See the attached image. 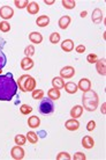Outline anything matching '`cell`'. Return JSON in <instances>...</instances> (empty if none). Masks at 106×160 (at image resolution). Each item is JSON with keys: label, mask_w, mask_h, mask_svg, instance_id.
<instances>
[{"label": "cell", "mask_w": 106, "mask_h": 160, "mask_svg": "<svg viewBox=\"0 0 106 160\" xmlns=\"http://www.w3.org/2000/svg\"><path fill=\"white\" fill-rule=\"evenodd\" d=\"M44 2H45L46 5H48V6H51V5L54 4V0H45Z\"/></svg>", "instance_id": "60d3db41"}, {"label": "cell", "mask_w": 106, "mask_h": 160, "mask_svg": "<svg viewBox=\"0 0 106 160\" xmlns=\"http://www.w3.org/2000/svg\"><path fill=\"white\" fill-rule=\"evenodd\" d=\"M75 51L77 52V53H83V52H85V47L83 44H80V45H77L75 48Z\"/></svg>", "instance_id": "74e56055"}, {"label": "cell", "mask_w": 106, "mask_h": 160, "mask_svg": "<svg viewBox=\"0 0 106 160\" xmlns=\"http://www.w3.org/2000/svg\"><path fill=\"white\" fill-rule=\"evenodd\" d=\"M28 0H15L14 1V5H15L17 8H20V9H22V8H27L28 6Z\"/></svg>", "instance_id": "1f68e13d"}, {"label": "cell", "mask_w": 106, "mask_h": 160, "mask_svg": "<svg viewBox=\"0 0 106 160\" xmlns=\"http://www.w3.org/2000/svg\"><path fill=\"white\" fill-rule=\"evenodd\" d=\"M86 14H88V12H86V11H82V12H81V14H80V15H81V18H85Z\"/></svg>", "instance_id": "b9f144b4"}, {"label": "cell", "mask_w": 106, "mask_h": 160, "mask_svg": "<svg viewBox=\"0 0 106 160\" xmlns=\"http://www.w3.org/2000/svg\"><path fill=\"white\" fill-rule=\"evenodd\" d=\"M5 44H6V41H5L2 37L0 36V51H2V49H4Z\"/></svg>", "instance_id": "f35d334b"}, {"label": "cell", "mask_w": 106, "mask_h": 160, "mask_svg": "<svg viewBox=\"0 0 106 160\" xmlns=\"http://www.w3.org/2000/svg\"><path fill=\"white\" fill-rule=\"evenodd\" d=\"M1 72H2V71H1V70H0V74H1Z\"/></svg>", "instance_id": "7bdbcfd3"}, {"label": "cell", "mask_w": 106, "mask_h": 160, "mask_svg": "<svg viewBox=\"0 0 106 160\" xmlns=\"http://www.w3.org/2000/svg\"><path fill=\"white\" fill-rule=\"evenodd\" d=\"M25 137H27L28 142H29V143H31V144H36V143L38 142V139H39L38 135L34 131H29L27 135H25Z\"/></svg>", "instance_id": "cb8c5ba5"}, {"label": "cell", "mask_w": 106, "mask_h": 160, "mask_svg": "<svg viewBox=\"0 0 106 160\" xmlns=\"http://www.w3.org/2000/svg\"><path fill=\"white\" fill-rule=\"evenodd\" d=\"M32 112V108L29 106V104H21L20 107V112L22 114V115H29L30 112Z\"/></svg>", "instance_id": "f546056e"}, {"label": "cell", "mask_w": 106, "mask_h": 160, "mask_svg": "<svg viewBox=\"0 0 106 160\" xmlns=\"http://www.w3.org/2000/svg\"><path fill=\"white\" fill-rule=\"evenodd\" d=\"M28 125L31 129H37L40 125V118L37 117L36 115H32L28 118Z\"/></svg>", "instance_id": "7402d4cb"}, {"label": "cell", "mask_w": 106, "mask_h": 160, "mask_svg": "<svg viewBox=\"0 0 106 160\" xmlns=\"http://www.w3.org/2000/svg\"><path fill=\"white\" fill-rule=\"evenodd\" d=\"M96 70L100 76H106V60L105 58L98 59L96 62Z\"/></svg>", "instance_id": "8fae6325"}, {"label": "cell", "mask_w": 106, "mask_h": 160, "mask_svg": "<svg viewBox=\"0 0 106 160\" xmlns=\"http://www.w3.org/2000/svg\"><path fill=\"white\" fill-rule=\"evenodd\" d=\"M60 34L59 32H52L51 35H50V37H48V40H50V42H51L52 44H57V43H59L60 42Z\"/></svg>", "instance_id": "f1b7e54d"}, {"label": "cell", "mask_w": 106, "mask_h": 160, "mask_svg": "<svg viewBox=\"0 0 106 160\" xmlns=\"http://www.w3.org/2000/svg\"><path fill=\"white\" fill-rule=\"evenodd\" d=\"M71 157L68 152H59L57 156V160H71Z\"/></svg>", "instance_id": "d6a6232c"}, {"label": "cell", "mask_w": 106, "mask_h": 160, "mask_svg": "<svg viewBox=\"0 0 106 160\" xmlns=\"http://www.w3.org/2000/svg\"><path fill=\"white\" fill-rule=\"evenodd\" d=\"M75 68L71 65H67L65 68H62L60 70V77L62 79H71L75 76Z\"/></svg>", "instance_id": "8992f818"}, {"label": "cell", "mask_w": 106, "mask_h": 160, "mask_svg": "<svg viewBox=\"0 0 106 160\" xmlns=\"http://www.w3.org/2000/svg\"><path fill=\"white\" fill-rule=\"evenodd\" d=\"M39 112L44 115H47V114H51V112H54V103H53V100L51 99H42L39 103Z\"/></svg>", "instance_id": "277c9868"}, {"label": "cell", "mask_w": 106, "mask_h": 160, "mask_svg": "<svg viewBox=\"0 0 106 160\" xmlns=\"http://www.w3.org/2000/svg\"><path fill=\"white\" fill-rule=\"evenodd\" d=\"M91 86H92V84H91L90 79H88V78H82V79H80L79 84H77V87H79V89H80V91H82L83 93L90 91Z\"/></svg>", "instance_id": "ba28073f"}, {"label": "cell", "mask_w": 106, "mask_h": 160, "mask_svg": "<svg viewBox=\"0 0 106 160\" xmlns=\"http://www.w3.org/2000/svg\"><path fill=\"white\" fill-rule=\"evenodd\" d=\"M63 88H65V91H66L68 94H75V93H77V91H79L77 84H75V82H73V81L66 82L65 86H63Z\"/></svg>", "instance_id": "d6986e66"}, {"label": "cell", "mask_w": 106, "mask_h": 160, "mask_svg": "<svg viewBox=\"0 0 106 160\" xmlns=\"http://www.w3.org/2000/svg\"><path fill=\"white\" fill-rule=\"evenodd\" d=\"M14 142H15L16 145L22 146V145H24L27 143V137L24 136V135H16L15 138H14Z\"/></svg>", "instance_id": "484cf974"}, {"label": "cell", "mask_w": 106, "mask_h": 160, "mask_svg": "<svg viewBox=\"0 0 106 160\" xmlns=\"http://www.w3.org/2000/svg\"><path fill=\"white\" fill-rule=\"evenodd\" d=\"M65 80L61 78V77H54L53 79H52V86L53 88L55 89H62L63 86H65Z\"/></svg>", "instance_id": "603a6c76"}, {"label": "cell", "mask_w": 106, "mask_h": 160, "mask_svg": "<svg viewBox=\"0 0 106 160\" xmlns=\"http://www.w3.org/2000/svg\"><path fill=\"white\" fill-rule=\"evenodd\" d=\"M105 107H106V103H103V104H102V108H100V110H102V114H103V115H105V114H106Z\"/></svg>", "instance_id": "ab89813d"}, {"label": "cell", "mask_w": 106, "mask_h": 160, "mask_svg": "<svg viewBox=\"0 0 106 160\" xmlns=\"http://www.w3.org/2000/svg\"><path fill=\"white\" fill-rule=\"evenodd\" d=\"M29 41L34 44H40L43 42V35L38 32H31L29 34Z\"/></svg>", "instance_id": "5bb4252c"}, {"label": "cell", "mask_w": 106, "mask_h": 160, "mask_svg": "<svg viewBox=\"0 0 106 160\" xmlns=\"http://www.w3.org/2000/svg\"><path fill=\"white\" fill-rule=\"evenodd\" d=\"M36 24L40 27V28H45L50 24V16L48 15H40L37 18L36 20Z\"/></svg>", "instance_id": "9a60e30c"}, {"label": "cell", "mask_w": 106, "mask_h": 160, "mask_svg": "<svg viewBox=\"0 0 106 160\" xmlns=\"http://www.w3.org/2000/svg\"><path fill=\"white\" fill-rule=\"evenodd\" d=\"M83 110H84L83 106H79V104H77V106H74V107L71 109V118H79V117L82 116Z\"/></svg>", "instance_id": "2e32d148"}, {"label": "cell", "mask_w": 106, "mask_h": 160, "mask_svg": "<svg viewBox=\"0 0 106 160\" xmlns=\"http://www.w3.org/2000/svg\"><path fill=\"white\" fill-rule=\"evenodd\" d=\"M27 12L30 15H36L37 13L39 12V5H38V2H36V1L29 2L27 6Z\"/></svg>", "instance_id": "e0dca14e"}, {"label": "cell", "mask_w": 106, "mask_h": 160, "mask_svg": "<svg viewBox=\"0 0 106 160\" xmlns=\"http://www.w3.org/2000/svg\"><path fill=\"white\" fill-rule=\"evenodd\" d=\"M6 56H5V53L2 51H0V70H2L5 68V65H6Z\"/></svg>", "instance_id": "e575fe53"}, {"label": "cell", "mask_w": 106, "mask_h": 160, "mask_svg": "<svg viewBox=\"0 0 106 160\" xmlns=\"http://www.w3.org/2000/svg\"><path fill=\"white\" fill-rule=\"evenodd\" d=\"M62 6L66 9H74L76 7V2H75V0H62Z\"/></svg>", "instance_id": "4316f807"}, {"label": "cell", "mask_w": 106, "mask_h": 160, "mask_svg": "<svg viewBox=\"0 0 106 160\" xmlns=\"http://www.w3.org/2000/svg\"><path fill=\"white\" fill-rule=\"evenodd\" d=\"M17 87L21 92L27 93V92H32L34 89H36V80L34 77L29 76V74H23L17 80Z\"/></svg>", "instance_id": "3957f363"}, {"label": "cell", "mask_w": 106, "mask_h": 160, "mask_svg": "<svg viewBox=\"0 0 106 160\" xmlns=\"http://www.w3.org/2000/svg\"><path fill=\"white\" fill-rule=\"evenodd\" d=\"M65 128L68 131H76L80 128V122L77 121V118H71V120L66 121L65 123Z\"/></svg>", "instance_id": "9c48e42d"}, {"label": "cell", "mask_w": 106, "mask_h": 160, "mask_svg": "<svg viewBox=\"0 0 106 160\" xmlns=\"http://www.w3.org/2000/svg\"><path fill=\"white\" fill-rule=\"evenodd\" d=\"M24 55H25V57H29V58H31L34 55H35V47L34 45H28V47H25V49H24Z\"/></svg>", "instance_id": "83f0119b"}, {"label": "cell", "mask_w": 106, "mask_h": 160, "mask_svg": "<svg viewBox=\"0 0 106 160\" xmlns=\"http://www.w3.org/2000/svg\"><path fill=\"white\" fill-rule=\"evenodd\" d=\"M61 49H62L65 52H71L74 50V41L68 38V40H65L61 43Z\"/></svg>", "instance_id": "ffe728a7"}, {"label": "cell", "mask_w": 106, "mask_h": 160, "mask_svg": "<svg viewBox=\"0 0 106 160\" xmlns=\"http://www.w3.org/2000/svg\"><path fill=\"white\" fill-rule=\"evenodd\" d=\"M82 103H83V108L88 110V112H94L96 109L98 108L99 104V98L98 94L90 89L88 92L83 93L82 96Z\"/></svg>", "instance_id": "7a4b0ae2"}, {"label": "cell", "mask_w": 106, "mask_h": 160, "mask_svg": "<svg viewBox=\"0 0 106 160\" xmlns=\"http://www.w3.org/2000/svg\"><path fill=\"white\" fill-rule=\"evenodd\" d=\"M17 82L12 73L0 74V101H11L17 93Z\"/></svg>", "instance_id": "6da1fadb"}, {"label": "cell", "mask_w": 106, "mask_h": 160, "mask_svg": "<svg viewBox=\"0 0 106 160\" xmlns=\"http://www.w3.org/2000/svg\"><path fill=\"white\" fill-rule=\"evenodd\" d=\"M13 15H14V9L12 7L6 6V5L2 6V7H0V18H2L5 21L12 19Z\"/></svg>", "instance_id": "52a82bcc"}, {"label": "cell", "mask_w": 106, "mask_h": 160, "mask_svg": "<svg viewBox=\"0 0 106 160\" xmlns=\"http://www.w3.org/2000/svg\"><path fill=\"white\" fill-rule=\"evenodd\" d=\"M11 30V24L7 21H0V32H8Z\"/></svg>", "instance_id": "4dcf8cb0"}, {"label": "cell", "mask_w": 106, "mask_h": 160, "mask_svg": "<svg viewBox=\"0 0 106 160\" xmlns=\"http://www.w3.org/2000/svg\"><path fill=\"white\" fill-rule=\"evenodd\" d=\"M44 91L43 89H34L31 92V96L34 100H42L44 98Z\"/></svg>", "instance_id": "d4e9b609"}, {"label": "cell", "mask_w": 106, "mask_h": 160, "mask_svg": "<svg viewBox=\"0 0 106 160\" xmlns=\"http://www.w3.org/2000/svg\"><path fill=\"white\" fill-rule=\"evenodd\" d=\"M60 96H61L60 89H55V88L52 87L47 91V98H48V99H51V100H53V101L59 100Z\"/></svg>", "instance_id": "44dd1931"}, {"label": "cell", "mask_w": 106, "mask_h": 160, "mask_svg": "<svg viewBox=\"0 0 106 160\" xmlns=\"http://www.w3.org/2000/svg\"><path fill=\"white\" fill-rule=\"evenodd\" d=\"M82 146L86 150H91L94 146V140L91 136H84L82 138Z\"/></svg>", "instance_id": "ac0fdd59"}, {"label": "cell", "mask_w": 106, "mask_h": 160, "mask_svg": "<svg viewBox=\"0 0 106 160\" xmlns=\"http://www.w3.org/2000/svg\"><path fill=\"white\" fill-rule=\"evenodd\" d=\"M98 60V56L96 53H89L86 56V62L90 63V64H96V62Z\"/></svg>", "instance_id": "836d02e7"}, {"label": "cell", "mask_w": 106, "mask_h": 160, "mask_svg": "<svg viewBox=\"0 0 106 160\" xmlns=\"http://www.w3.org/2000/svg\"><path fill=\"white\" fill-rule=\"evenodd\" d=\"M103 20H104V15H103L102 9L94 8V12H92V15H91V21L96 24H99V23H102Z\"/></svg>", "instance_id": "30bf717a"}, {"label": "cell", "mask_w": 106, "mask_h": 160, "mask_svg": "<svg viewBox=\"0 0 106 160\" xmlns=\"http://www.w3.org/2000/svg\"><path fill=\"white\" fill-rule=\"evenodd\" d=\"M34 60L31 58H29V57H24L23 59L21 60V68L23 70V71H29V70H31L34 68Z\"/></svg>", "instance_id": "4fadbf2b"}, {"label": "cell", "mask_w": 106, "mask_h": 160, "mask_svg": "<svg viewBox=\"0 0 106 160\" xmlns=\"http://www.w3.org/2000/svg\"><path fill=\"white\" fill-rule=\"evenodd\" d=\"M94 128H96V122L94 121H89L88 124H86V130L88 131H92V130H94Z\"/></svg>", "instance_id": "8d00e7d4"}, {"label": "cell", "mask_w": 106, "mask_h": 160, "mask_svg": "<svg viewBox=\"0 0 106 160\" xmlns=\"http://www.w3.org/2000/svg\"><path fill=\"white\" fill-rule=\"evenodd\" d=\"M24 154H25V152H24L23 148L20 145H16L11 150V156L14 160H22L24 158Z\"/></svg>", "instance_id": "5b68a950"}, {"label": "cell", "mask_w": 106, "mask_h": 160, "mask_svg": "<svg viewBox=\"0 0 106 160\" xmlns=\"http://www.w3.org/2000/svg\"><path fill=\"white\" fill-rule=\"evenodd\" d=\"M71 22V18L69 15H63L61 16L58 21V24H59L60 29H62V30H66L68 27H69V24Z\"/></svg>", "instance_id": "7c38bea8"}, {"label": "cell", "mask_w": 106, "mask_h": 160, "mask_svg": "<svg viewBox=\"0 0 106 160\" xmlns=\"http://www.w3.org/2000/svg\"><path fill=\"white\" fill-rule=\"evenodd\" d=\"M86 156L83 152H76L74 154V160H85Z\"/></svg>", "instance_id": "d590c367"}]
</instances>
